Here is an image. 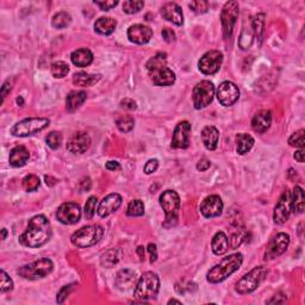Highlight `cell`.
I'll list each match as a JSON object with an SVG mask.
<instances>
[{
    "label": "cell",
    "mask_w": 305,
    "mask_h": 305,
    "mask_svg": "<svg viewBox=\"0 0 305 305\" xmlns=\"http://www.w3.org/2000/svg\"><path fill=\"white\" fill-rule=\"evenodd\" d=\"M160 205L165 211V222L162 225L165 228H172L178 223L180 210V197L173 190H167L160 196Z\"/></svg>",
    "instance_id": "5"
},
{
    "label": "cell",
    "mask_w": 305,
    "mask_h": 305,
    "mask_svg": "<svg viewBox=\"0 0 305 305\" xmlns=\"http://www.w3.org/2000/svg\"><path fill=\"white\" fill-rule=\"evenodd\" d=\"M210 166H211L210 160H208V159H201V160L197 164V169L199 172H205L210 168Z\"/></svg>",
    "instance_id": "55"
},
{
    "label": "cell",
    "mask_w": 305,
    "mask_h": 305,
    "mask_svg": "<svg viewBox=\"0 0 305 305\" xmlns=\"http://www.w3.org/2000/svg\"><path fill=\"white\" fill-rule=\"evenodd\" d=\"M158 168H159V160H157V159H150V160H148L147 162H145L143 171L145 174L149 175V174H151V173L157 172Z\"/></svg>",
    "instance_id": "49"
},
{
    "label": "cell",
    "mask_w": 305,
    "mask_h": 305,
    "mask_svg": "<svg viewBox=\"0 0 305 305\" xmlns=\"http://www.w3.org/2000/svg\"><path fill=\"white\" fill-rule=\"evenodd\" d=\"M240 90L232 81H223L217 88V99L223 106H232L239 100Z\"/></svg>",
    "instance_id": "15"
},
{
    "label": "cell",
    "mask_w": 305,
    "mask_h": 305,
    "mask_svg": "<svg viewBox=\"0 0 305 305\" xmlns=\"http://www.w3.org/2000/svg\"><path fill=\"white\" fill-rule=\"evenodd\" d=\"M148 253L150 255V264L155 262L158 260V249H157V244L154 243H149L148 244Z\"/></svg>",
    "instance_id": "54"
},
{
    "label": "cell",
    "mask_w": 305,
    "mask_h": 305,
    "mask_svg": "<svg viewBox=\"0 0 305 305\" xmlns=\"http://www.w3.org/2000/svg\"><path fill=\"white\" fill-rule=\"evenodd\" d=\"M122 197L118 193H110L100 201L98 207V215L100 217H108L113 212H116L122 205Z\"/></svg>",
    "instance_id": "21"
},
{
    "label": "cell",
    "mask_w": 305,
    "mask_h": 305,
    "mask_svg": "<svg viewBox=\"0 0 305 305\" xmlns=\"http://www.w3.org/2000/svg\"><path fill=\"white\" fill-rule=\"evenodd\" d=\"M191 124L187 120H183L176 124L174 133H173L171 147L174 149H186L190 145L191 137Z\"/></svg>",
    "instance_id": "17"
},
{
    "label": "cell",
    "mask_w": 305,
    "mask_h": 305,
    "mask_svg": "<svg viewBox=\"0 0 305 305\" xmlns=\"http://www.w3.org/2000/svg\"><path fill=\"white\" fill-rule=\"evenodd\" d=\"M168 304H182V301L176 300V299H174V298H173V299L168 300Z\"/></svg>",
    "instance_id": "63"
},
{
    "label": "cell",
    "mask_w": 305,
    "mask_h": 305,
    "mask_svg": "<svg viewBox=\"0 0 305 305\" xmlns=\"http://www.w3.org/2000/svg\"><path fill=\"white\" fill-rule=\"evenodd\" d=\"M223 63V54L218 50H210L201 56L198 62V68L205 75L216 74Z\"/></svg>",
    "instance_id": "12"
},
{
    "label": "cell",
    "mask_w": 305,
    "mask_h": 305,
    "mask_svg": "<svg viewBox=\"0 0 305 305\" xmlns=\"http://www.w3.org/2000/svg\"><path fill=\"white\" fill-rule=\"evenodd\" d=\"M162 37H164V40L167 42V43H172V42L175 41V33L172 29L165 28V29L162 30Z\"/></svg>",
    "instance_id": "52"
},
{
    "label": "cell",
    "mask_w": 305,
    "mask_h": 305,
    "mask_svg": "<svg viewBox=\"0 0 305 305\" xmlns=\"http://www.w3.org/2000/svg\"><path fill=\"white\" fill-rule=\"evenodd\" d=\"M200 212L205 218L217 217L223 212V201L221 197L212 194L205 198L200 204Z\"/></svg>",
    "instance_id": "19"
},
{
    "label": "cell",
    "mask_w": 305,
    "mask_h": 305,
    "mask_svg": "<svg viewBox=\"0 0 305 305\" xmlns=\"http://www.w3.org/2000/svg\"><path fill=\"white\" fill-rule=\"evenodd\" d=\"M91 186H92L91 180L88 178L85 179L80 183V191H81V192H87V191L91 190Z\"/></svg>",
    "instance_id": "57"
},
{
    "label": "cell",
    "mask_w": 305,
    "mask_h": 305,
    "mask_svg": "<svg viewBox=\"0 0 305 305\" xmlns=\"http://www.w3.org/2000/svg\"><path fill=\"white\" fill-rule=\"evenodd\" d=\"M120 106H122L123 109H125V110H135L137 108V104H136V101L134 100V99H131V98H125V99H123L122 101H120Z\"/></svg>",
    "instance_id": "53"
},
{
    "label": "cell",
    "mask_w": 305,
    "mask_h": 305,
    "mask_svg": "<svg viewBox=\"0 0 305 305\" xmlns=\"http://www.w3.org/2000/svg\"><path fill=\"white\" fill-rule=\"evenodd\" d=\"M211 248L214 254L216 255H223L225 254L229 249V240L228 236L223 232H218L215 234L211 241Z\"/></svg>",
    "instance_id": "30"
},
{
    "label": "cell",
    "mask_w": 305,
    "mask_h": 305,
    "mask_svg": "<svg viewBox=\"0 0 305 305\" xmlns=\"http://www.w3.org/2000/svg\"><path fill=\"white\" fill-rule=\"evenodd\" d=\"M22 184H23L24 190L28 191V192H34V191H36L38 187H40L41 182H40V178H38L37 175L29 174L23 179Z\"/></svg>",
    "instance_id": "43"
},
{
    "label": "cell",
    "mask_w": 305,
    "mask_h": 305,
    "mask_svg": "<svg viewBox=\"0 0 305 305\" xmlns=\"http://www.w3.org/2000/svg\"><path fill=\"white\" fill-rule=\"evenodd\" d=\"M101 79L100 74H88L86 72H79L73 75V84L80 87H90L93 86Z\"/></svg>",
    "instance_id": "31"
},
{
    "label": "cell",
    "mask_w": 305,
    "mask_h": 305,
    "mask_svg": "<svg viewBox=\"0 0 305 305\" xmlns=\"http://www.w3.org/2000/svg\"><path fill=\"white\" fill-rule=\"evenodd\" d=\"M17 103H18V104H20V106H22L23 105V99L20 98V97L17 98Z\"/></svg>",
    "instance_id": "64"
},
{
    "label": "cell",
    "mask_w": 305,
    "mask_h": 305,
    "mask_svg": "<svg viewBox=\"0 0 305 305\" xmlns=\"http://www.w3.org/2000/svg\"><path fill=\"white\" fill-rule=\"evenodd\" d=\"M291 212H292V201H291V193L290 191H285L280 197L278 203L274 208V214H273V219L276 224H284L290 218Z\"/></svg>",
    "instance_id": "16"
},
{
    "label": "cell",
    "mask_w": 305,
    "mask_h": 305,
    "mask_svg": "<svg viewBox=\"0 0 305 305\" xmlns=\"http://www.w3.org/2000/svg\"><path fill=\"white\" fill-rule=\"evenodd\" d=\"M268 269L265 266L254 267L250 272L244 274L235 285V291L239 294H248L254 292L260 286V284L266 279Z\"/></svg>",
    "instance_id": "7"
},
{
    "label": "cell",
    "mask_w": 305,
    "mask_h": 305,
    "mask_svg": "<svg viewBox=\"0 0 305 305\" xmlns=\"http://www.w3.org/2000/svg\"><path fill=\"white\" fill-rule=\"evenodd\" d=\"M87 93L84 91H72L66 98L67 111L74 112L86 101Z\"/></svg>",
    "instance_id": "27"
},
{
    "label": "cell",
    "mask_w": 305,
    "mask_h": 305,
    "mask_svg": "<svg viewBox=\"0 0 305 305\" xmlns=\"http://www.w3.org/2000/svg\"><path fill=\"white\" fill-rule=\"evenodd\" d=\"M104 236V229L98 224L86 225L77 230L70 237V242L78 248H88L94 246Z\"/></svg>",
    "instance_id": "6"
},
{
    "label": "cell",
    "mask_w": 305,
    "mask_h": 305,
    "mask_svg": "<svg viewBox=\"0 0 305 305\" xmlns=\"http://www.w3.org/2000/svg\"><path fill=\"white\" fill-rule=\"evenodd\" d=\"M246 235L247 232L244 229V226L237 225L236 228L232 229V235H230V239H228L230 249H236L237 247L241 246V243L246 239Z\"/></svg>",
    "instance_id": "36"
},
{
    "label": "cell",
    "mask_w": 305,
    "mask_h": 305,
    "mask_svg": "<svg viewBox=\"0 0 305 305\" xmlns=\"http://www.w3.org/2000/svg\"><path fill=\"white\" fill-rule=\"evenodd\" d=\"M45 142H47L48 147L52 149H58L62 143V135L59 131H52L48 134V136L45 137Z\"/></svg>",
    "instance_id": "45"
},
{
    "label": "cell",
    "mask_w": 305,
    "mask_h": 305,
    "mask_svg": "<svg viewBox=\"0 0 305 305\" xmlns=\"http://www.w3.org/2000/svg\"><path fill=\"white\" fill-rule=\"evenodd\" d=\"M293 158L296 159L298 162L303 164V162H304V149H299V150H297L296 152H294Z\"/></svg>",
    "instance_id": "59"
},
{
    "label": "cell",
    "mask_w": 305,
    "mask_h": 305,
    "mask_svg": "<svg viewBox=\"0 0 305 305\" xmlns=\"http://www.w3.org/2000/svg\"><path fill=\"white\" fill-rule=\"evenodd\" d=\"M152 37V30L143 24H134L128 29V38L135 44H145Z\"/></svg>",
    "instance_id": "20"
},
{
    "label": "cell",
    "mask_w": 305,
    "mask_h": 305,
    "mask_svg": "<svg viewBox=\"0 0 305 305\" xmlns=\"http://www.w3.org/2000/svg\"><path fill=\"white\" fill-rule=\"evenodd\" d=\"M291 201H292V211L294 214H301L304 211L305 197L304 191L300 186H294L292 194H291Z\"/></svg>",
    "instance_id": "35"
},
{
    "label": "cell",
    "mask_w": 305,
    "mask_h": 305,
    "mask_svg": "<svg viewBox=\"0 0 305 305\" xmlns=\"http://www.w3.org/2000/svg\"><path fill=\"white\" fill-rule=\"evenodd\" d=\"M97 203H98V199L95 196L88 198L86 204H85V210H84V214L86 216L87 219L93 218L95 210H97Z\"/></svg>",
    "instance_id": "47"
},
{
    "label": "cell",
    "mask_w": 305,
    "mask_h": 305,
    "mask_svg": "<svg viewBox=\"0 0 305 305\" xmlns=\"http://www.w3.org/2000/svg\"><path fill=\"white\" fill-rule=\"evenodd\" d=\"M70 23H72V17L66 11L58 12L52 19V26L54 27L55 29H65Z\"/></svg>",
    "instance_id": "38"
},
{
    "label": "cell",
    "mask_w": 305,
    "mask_h": 305,
    "mask_svg": "<svg viewBox=\"0 0 305 305\" xmlns=\"http://www.w3.org/2000/svg\"><path fill=\"white\" fill-rule=\"evenodd\" d=\"M189 6L193 12L201 15V13L208 12L210 4H209V2H205V0H196V2H191Z\"/></svg>",
    "instance_id": "48"
},
{
    "label": "cell",
    "mask_w": 305,
    "mask_h": 305,
    "mask_svg": "<svg viewBox=\"0 0 305 305\" xmlns=\"http://www.w3.org/2000/svg\"><path fill=\"white\" fill-rule=\"evenodd\" d=\"M56 218L62 224H75L81 218L80 205L77 203H63L60 205L58 211H56Z\"/></svg>",
    "instance_id": "14"
},
{
    "label": "cell",
    "mask_w": 305,
    "mask_h": 305,
    "mask_svg": "<svg viewBox=\"0 0 305 305\" xmlns=\"http://www.w3.org/2000/svg\"><path fill=\"white\" fill-rule=\"evenodd\" d=\"M6 236H8V232H6V229H5V228H3V229H2V239H3V240H5V239H6Z\"/></svg>",
    "instance_id": "62"
},
{
    "label": "cell",
    "mask_w": 305,
    "mask_h": 305,
    "mask_svg": "<svg viewBox=\"0 0 305 305\" xmlns=\"http://www.w3.org/2000/svg\"><path fill=\"white\" fill-rule=\"evenodd\" d=\"M242 262L243 255L241 253H235L224 258L219 264L214 266V267L208 272V282L211 284H218L224 282L230 275L234 274L236 271H239Z\"/></svg>",
    "instance_id": "3"
},
{
    "label": "cell",
    "mask_w": 305,
    "mask_h": 305,
    "mask_svg": "<svg viewBox=\"0 0 305 305\" xmlns=\"http://www.w3.org/2000/svg\"><path fill=\"white\" fill-rule=\"evenodd\" d=\"M304 129H300L292 134L289 138V144L291 147H296L299 149H304Z\"/></svg>",
    "instance_id": "46"
},
{
    "label": "cell",
    "mask_w": 305,
    "mask_h": 305,
    "mask_svg": "<svg viewBox=\"0 0 305 305\" xmlns=\"http://www.w3.org/2000/svg\"><path fill=\"white\" fill-rule=\"evenodd\" d=\"M159 291H160V278L157 273L149 271L141 275L135 287L134 297L138 300L154 299L157 298Z\"/></svg>",
    "instance_id": "4"
},
{
    "label": "cell",
    "mask_w": 305,
    "mask_h": 305,
    "mask_svg": "<svg viewBox=\"0 0 305 305\" xmlns=\"http://www.w3.org/2000/svg\"><path fill=\"white\" fill-rule=\"evenodd\" d=\"M10 91H11V84H10V80H8L2 86V99H3V101L5 100L6 95H8V93H10Z\"/></svg>",
    "instance_id": "56"
},
{
    "label": "cell",
    "mask_w": 305,
    "mask_h": 305,
    "mask_svg": "<svg viewBox=\"0 0 305 305\" xmlns=\"http://www.w3.org/2000/svg\"><path fill=\"white\" fill-rule=\"evenodd\" d=\"M52 234L50 222L45 216L37 215L30 219L27 230L19 236V242L28 248H40L50 240Z\"/></svg>",
    "instance_id": "1"
},
{
    "label": "cell",
    "mask_w": 305,
    "mask_h": 305,
    "mask_svg": "<svg viewBox=\"0 0 305 305\" xmlns=\"http://www.w3.org/2000/svg\"><path fill=\"white\" fill-rule=\"evenodd\" d=\"M219 140V133L215 126L209 125L201 130V142L208 150H215L217 148Z\"/></svg>",
    "instance_id": "25"
},
{
    "label": "cell",
    "mask_w": 305,
    "mask_h": 305,
    "mask_svg": "<svg viewBox=\"0 0 305 305\" xmlns=\"http://www.w3.org/2000/svg\"><path fill=\"white\" fill-rule=\"evenodd\" d=\"M30 158V152L28 149L24 147V145H17L11 150L10 152V165L12 166V167H23V166L27 165L28 160H29Z\"/></svg>",
    "instance_id": "24"
},
{
    "label": "cell",
    "mask_w": 305,
    "mask_h": 305,
    "mask_svg": "<svg viewBox=\"0 0 305 305\" xmlns=\"http://www.w3.org/2000/svg\"><path fill=\"white\" fill-rule=\"evenodd\" d=\"M137 253L141 257L142 260H144V249H143V247H138L137 248Z\"/></svg>",
    "instance_id": "61"
},
{
    "label": "cell",
    "mask_w": 305,
    "mask_h": 305,
    "mask_svg": "<svg viewBox=\"0 0 305 305\" xmlns=\"http://www.w3.org/2000/svg\"><path fill=\"white\" fill-rule=\"evenodd\" d=\"M290 244V235L286 233H278L269 241L265 251V260H273L284 254Z\"/></svg>",
    "instance_id": "13"
},
{
    "label": "cell",
    "mask_w": 305,
    "mask_h": 305,
    "mask_svg": "<svg viewBox=\"0 0 305 305\" xmlns=\"http://www.w3.org/2000/svg\"><path fill=\"white\" fill-rule=\"evenodd\" d=\"M272 124V112L269 110H260L251 119V128L255 133L265 134Z\"/></svg>",
    "instance_id": "23"
},
{
    "label": "cell",
    "mask_w": 305,
    "mask_h": 305,
    "mask_svg": "<svg viewBox=\"0 0 305 305\" xmlns=\"http://www.w3.org/2000/svg\"><path fill=\"white\" fill-rule=\"evenodd\" d=\"M105 168L108 169V171H117V169L120 168V165H119V162H117V161H109V162H106Z\"/></svg>",
    "instance_id": "58"
},
{
    "label": "cell",
    "mask_w": 305,
    "mask_h": 305,
    "mask_svg": "<svg viewBox=\"0 0 305 305\" xmlns=\"http://www.w3.org/2000/svg\"><path fill=\"white\" fill-rule=\"evenodd\" d=\"M94 4L99 6L101 11H109V10L116 8L118 5V2H95L94 0Z\"/></svg>",
    "instance_id": "51"
},
{
    "label": "cell",
    "mask_w": 305,
    "mask_h": 305,
    "mask_svg": "<svg viewBox=\"0 0 305 305\" xmlns=\"http://www.w3.org/2000/svg\"><path fill=\"white\" fill-rule=\"evenodd\" d=\"M240 13V6L237 2H228L223 6L222 13H221V23L223 35H224L225 40H229L232 37L234 27H235L236 20L239 18Z\"/></svg>",
    "instance_id": "11"
},
{
    "label": "cell",
    "mask_w": 305,
    "mask_h": 305,
    "mask_svg": "<svg viewBox=\"0 0 305 305\" xmlns=\"http://www.w3.org/2000/svg\"><path fill=\"white\" fill-rule=\"evenodd\" d=\"M70 60H72L74 66L80 67V68H84V67L90 66L91 63L93 62V54H92V52L90 50V49L80 48L72 53V55H70Z\"/></svg>",
    "instance_id": "26"
},
{
    "label": "cell",
    "mask_w": 305,
    "mask_h": 305,
    "mask_svg": "<svg viewBox=\"0 0 305 305\" xmlns=\"http://www.w3.org/2000/svg\"><path fill=\"white\" fill-rule=\"evenodd\" d=\"M126 215L130 217H140L144 215V204L140 199L131 200L126 209Z\"/></svg>",
    "instance_id": "39"
},
{
    "label": "cell",
    "mask_w": 305,
    "mask_h": 305,
    "mask_svg": "<svg viewBox=\"0 0 305 305\" xmlns=\"http://www.w3.org/2000/svg\"><path fill=\"white\" fill-rule=\"evenodd\" d=\"M53 269H54L53 261L50 259L44 258L19 267L18 274L28 280H38L48 276L53 272Z\"/></svg>",
    "instance_id": "8"
},
{
    "label": "cell",
    "mask_w": 305,
    "mask_h": 305,
    "mask_svg": "<svg viewBox=\"0 0 305 305\" xmlns=\"http://www.w3.org/2000/svg\"><path fill=\"white\" fill-rule=\"evenodd\" d=\"M117 22L116 19L111 18V17H100V18L95 20L94 23V31L99 35H105L109 36L113 31L116 30Z\"/></svg>",
    "instance_id": "28"
},
{
    "label": "cell",
    "mask_w": 305,
    "mask_h": 305,
    "mask_svg": "<svg viewBox=\"0 0 305 305\" xmlns=\"http://www.w3.org/2000/svg\"><path fill=\"white\" fill-rule=\"evenodd\" d=\"M161 15L166 20L172 22L175 26L180 27L184 24L183 10L176 3H166L161 8Z\"/></svg>",
    "instance_id": "22"
},
{
    "label": "cell",
    "mask_w": 305,
    "mask_h": 305,
    "mask_svg": "<svg viewBox=\"0 0 305 305\" xmlns=\"http://www.w3.org/2000/svg\"><path fill=\"white\" fill-rule=\"evenodd\" d=\"M265 13H259L251 20V24H253V30H254V36L259 40V43H261L262 36H264L265 33Z\"/></svg>",
    "instance_id": "37"
},
{
    "label": "cell",
    "mask_w": 305,
    "mask_h": 305,
    "mask_svg": "<svg viewBox=\"0 0 305 305\" xmlns=\"http://www.w3.org/2000/svg\"><path fill=\"white\" fill-rule=\"evenodd\" d=\"M147 70L157 86H171L175 83V73L167 67L165 53H158L147 62Z\"/></svg>",
    "instance_id": "2"
},
{
    "label": "cell",
    "mask_w": 305,
    "mask_h": 305,
    "mask_svg": "<svg viewBox=\"0 0 305 305\" xmlns=\"http://www.w3.org/2000/svg\"><path fill=\"white\" fill-rule=\"evenodd\" d=\"M91 137L84 131H77L67 141V150L73 154H83L90 148Z\"/></svg>",
    "instance_id": "18"
},
{
    "label": "cell",
    "mask_w": 305,
    "mask_h": 305,
    "mask_svg": "<svg viewBox=\"0 0 305 305\" xmlns=\"http://www.w3.org/2000/svg\"><path fill=\"white\" fill-rule=\"evenodd\" d=\"M73 290V285H66L63 286L61 290L59 291L58 296H56V301H58L59 304H62L63 301H65V299L67 297H68V294L70 293V291Z\"/></svg>",
    "instance_id": "50"
},
{
    "label": "cell",
    "mask_w": 305,
    "mask_h": 305,
    "mask_svg": "<svg viewBox=\"0 0 305 305\" xmlns=\"http://www.w3.org/2000/svg\"><path fill=\"white\" fill-rule=\"evenodd\" d=\"M136 274L131 269H120L116 275V285L120 290H128L135 284Z\"/></svg>",
    "instance_id": "29"
},
{
    "label": "cell",
    "mask_w": 305,
    "mask_h": 305,
    "mask_svg": "<svg viewBox=\"0 0 305 305\" xmlns=\"http://www.w3.org/2000/svg\"><path fill=\"white\" fill-rule=\"evenodd\" d=\"M117 128L120 133H130L135 126V120L131 116H122L116 120Z\"/></svg>",
    "instance_id": "40"
},
{
    "label": "cell",
    "mask_w": 305,
    "mask_h": 305,
    "mask_svg": "<svg viewBox=\"0 0 305 305\" xmlns=\"http://www.w3.org/2000/svg\"><path fill=\"white\" fill-rule=\"evenodd\" d=\"M50 70L53 77L58 78V79H62V78H65L69 73V67L63 61H58L53 63Z\"/></svg>",
    "instance_id": "42"
},
{
    "label": "cell",
    "mask_w": 305,
    "mask_h": 305,
    "mask_svg": "<svg viewBox=\"0 0 305 305\" xmlns=\"http://www.w3.org/2000/svg\"><path fill=\"white\" fill-rule=\"evenodd\" d=\"M49 124H50V120L48 118H42V117L26 118L12 126L11 134L16 137H28L44 130L45 128L49 126Z\"/></svg>",
    "instance_id": "9"
},
{
    "label": "cell",
    "mask_w": 305,
    "mask_h": 305,
    "mask_svg": "<svg viewBox=\"0 0 305 305\" xmlns=\"http://www.w3.org/2000/svg\"><path fill=\"white\" fill-rule=\"evenodd\" d=\"M215 95V86L211 81L203 80L198 83L193 88L192 100L196 110H200L207 108L214 100Z\"/></svg>",
    "instance_id": "10"
},
{
    "label": "cell",
    "mask_w": 305,
    "mask_h": 305,
    "mask_svg": "<svg viewBox=\"0 0 305 305\" xmlns=\"http://www.w3.org/2000/svg\"><path fill=\"white\" fill-rule=\"evenodd\" d=\"M235 141H236V150L240 155L247 154V152L253 148V145L255 143L254 138L251 137L250 135L244 133L236 135Z\"/></svg>",
    "instance_id": "34"
},
{
    "label": "cell",
    "mask_w": 305,
    "mask_h": 305,
    "mask_svg": "<svg viewBox=\"0 0 305 305\" xmlns=\"http://www.w3.org/2000/svg\"><path fill=\"white\" fill-rule=\"evenodd\" d=\"M44 179H45V184H47V185H49V186H54L55 184L58 183V180L52 178V176H48V175H45Z\"/></svg>",
    "instance_id": "60"
},
{
    "label": "cell",
    "mask_w": 305,
    "mask_h": 305,
    "mask_svg": "<svg viewBox=\"0 0 305 305\" xmlns=\"http://www.w3.org/2000/svg\"><path fill=\"white\" fill-rule=\"evenodd\" d=\"M144 8V3L142 0H126L123 3V11L128 15L140 12Z\"/></svg>",
    "instance_id": "41"
},
{
    "label": "cell",
    "mask_w": 305,
    "mask_h": 305,
    "mask_svg": "<svg viewBox=\"0 0 305 305\" xmlns=\"http://www.w3.org/2000/svg\"><path fill=\"white\" fill-rule=\"evenodd\" d=\"M254 41V30H253V24H251V20L249 24L247 26V23L243 24L242 31H241V36L239 38V47L242 49V50H247L251 47Z\"/></svg>",
    "instance_id": "33"
},
{
    "label": "cell",
    "mask_w": 305,
    "mask_h": 305,
    "mask_svg": "<svg viewBox=\"0 0 305 305\" xmlns=\"http://www.w3.org/2000/svg\"><path fill=\"white\" fill-rule=\"evenodd\" d=\"M122 258V250L118 248H111L101 254L100 257V265L105 268H111L117 265Z\"/></svg>",
    "instance_id": "32"
},
{
    "label": "cell",
    "mask_w": 305,
    "mask_h": 305,
    "mask_svg": "<svg viewBox=\"0 0 305 305\" xmlns=\"http://www.w3.org/2000/svg\"><path fill=\"white\" fill-rule=\"evenodd\" d=\"M13 289V282L4 269L0 271V292H10Z\"/></svg>",
    "instance_id": "44"
}]
</instances>
